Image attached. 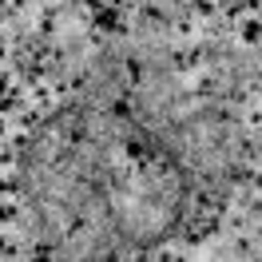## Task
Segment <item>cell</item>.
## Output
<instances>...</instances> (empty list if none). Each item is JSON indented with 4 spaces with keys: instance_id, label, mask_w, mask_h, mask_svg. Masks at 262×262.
<instances>
[{
    "instance_id": "1",
    "label": "cell",
    "mask_w": 262,
    "mask_h": 262,
    "mask_svg": "<svg viewBox=\"0 0 262 262\" xmlns=\"http://www.w3.org/2000/svg\"><path fill=\"white\" fill-rule=\"evenodd\" d=\"M183 195L179 163L139 123L99 107L56 112L20 151V214L56 262H107L163 238Z\"/></svg>"
}]
</instances>
